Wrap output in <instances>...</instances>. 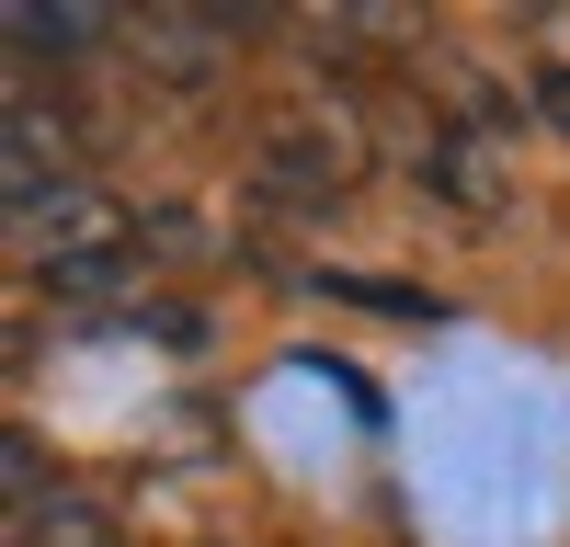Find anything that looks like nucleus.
<instances>
[{"label": "nucleus", "mask_w": 570, "mask_h": 547, "mask_svg": "<svg viewBox=\"0 0 570 547\" xmlns=\"http://www.w3.org/2000/svg\"><path fill=\"white\" fill-rule=\"evenodd\" d=\"M354 171H365V149H354V126H331V115H285L263 149H252V182H263L285 217L343 206V195H354Z\"/></svg>", "instance_id": "nucleus-1"}, {"label": "nucleus", "mask_w": 570, "mask_h": 547, "mask_svg": "<svg viewBox=\"0 0 570 547\" xmlns=\"http://www.w3.org/2000/svg\"><path fill=\"white\" fill-rule=\"evenodd\" d=\"M0 468H12V547H137L115 501H91L80 479H46V456L23 434L0 445Z\"/></svg>", "instance_id": "nucleus-2"}, {"label": "nucleus", "mask_w": 570, "mask_h": 547, "mask_svg": "<svg viewBox=\"0 0 570 547\" xmlns=\"http://www.w3.org/2000/svg\"><path fill=\"white\" fill-rule=\"evenodd\" d=\"M0 23H12V58H91L115 12H91V0H12Z\"/></svg>", "instance_id": "nucleus-3"}, {"label": "nucleus", "mask_w": 570, "mask_h": 547, "mask_svg": "<svg viewBox=\"0 0 570 547\" xmlns=\"http://www.w3.org/2000/svg\"><path fill=\"white\" fill-rule=\"evenodd\" d=\"M537 103H548V115H559V137H570V69H548V80H537Z\"/></svg>", "instance_id": "nucleus-4"}]
</instances>
